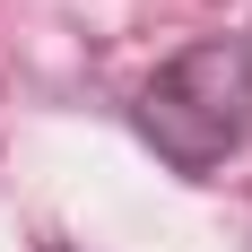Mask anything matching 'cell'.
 I'll list each match as a JSON object with an SVG mask.
<instances>
[{
	"instance_id": "obj_1",
	"label": "cell",
	"mask_w": 252,
	"mask_h": 252,
	"mask_svg": "<svg viewBox=\"0 0 252 252\" xmlns=\"http://www.w3.org/2000/svg\"><path fill=\"white\" fill-rule=\"evenodd\" d=\"M139 139H148L174 174H209L252 139V44L244 35H209L174 52L165 70L139 87Z\"/></svg>"
}]
</instances>
